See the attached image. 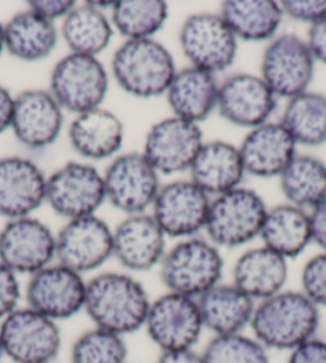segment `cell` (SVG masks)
<instances>
[{
  "label": "cell",
  "mask_w": 326,
  "mask_h": 363,
  "mask_svg": "<svg viewBox=\"0 0 326 363\" xmlns=\"http://www.w3.org/2000/svg\"><path fill=\"white\" fill-rule=\"evenodd\" d=\"M150 298L140 280L127 272H101L86 280V315L95 327L127 336L144 328Z\"/></svg>",
  "instance_id": "1"
},
{
  "label": "cell",
  "mask_w": 326,
  "mask_h": 363,
  "mask_svg": "<svg viewBox=\"0 0 326 363\" xmlns=\"http://www.w3.org/2000/svg\"><path fill=\"white\" fill-rule=\"evenodd\" d=\"M320 309L303 291L283 290L256 303L249 323L253 336L267 350H290L315 337Z\"/></svg>",
  "instance_id": "2"
},
{
  "label": "cell",
  "mask_w": 326,
  "mask_h": 363,
  "mask_svg": "<svg viewBox=\"0 0 326 363\" xmlns=\"http://www.w3.org/2000/svg\"><path fill=\"white\" fill-rule=\"evenodd\" d=\"M176 71L172 52L155 39L125 40L111 62L116 84L140 99L165 95Z\"/></svg>",
  "instance_id": "3"
},
{
  "label": "cell",
  "mask_w": 326,
  "mask_h": 363,
  "mask_svg": "<svg viewBox=\"0 0 326 363\" xmlns=\"http://www.w3.org/2000/svg\"><path fill=\"white\" fill-rule=\"evenodd\" d=\"M159 267L168 291L197 299L221 284L224 259L208 239L191 237L167 250Z\"/></svg>",
  "instance_id": "4"
},
{
  "label": "cell",
  "mask_w": 326,
  "mask_h": 363,
  "mask_svg": "<svg viewBox=\"0 0 326 363\" xmlns=\"http://www.w3.org/2000/svg\"><path fill=\"white\" fill-rule=\"evenodd\" d=\"M267 205L258 192L237 187L211 200L205 233L218 248H238L259 237Z\"/></svg>",
  "instance_id": "5"
},
{
  "label": "cell",
  "mask_w": 326,
  "mask_h": 363,
  "mask_svg": "<svg viewBox=\"0 0 326 363\" xmlns=\"http://www.w3.org/2000/svg\"><path fill=\"white\" fill-rule=\"evenodd\" d=\"M109 72L95 56L67 53L52 69L48 91L64 112L74 116L103 108Z\"/></svg>",
  "instance_id": "6"
},
{
  "label": "cell",
  "mask_w": 326,
  "mask_h": 363,
  "mask_svg": "<svg viewBox=\"0 0 326 363\" xmlns=\"http://www.w3.org/2000/svg\"><path fill=\"white\" fill-rule=\"evenodd\" d=\"M4 355L13 363H53L62 344L58 322L30 308H18L0 322Z\"/></svg>",
  "instance_id": "7"
},
{
  "label": "cell",
  "mask_w": 326,
  "mask_h": 363,
  "mask_svg": "<svg viewBox=\"0 0 326 363\" xmlns=\"http://www.w3.org/2000/svg\"><path fill=\"white\" fill-rule=\"evenodd\" d=\"M179 47L189 66L218 76L235 62L238 40L219 13H193L179 29Z\"/></svg>",
  "instance_id": "8"
},
{
  "label": "cell",
  "mask_w": 326,
  "mask_h": 363,
  "mask_svg": "<svg viewBox=\"0 0 326 363\" xmlns=\"http://www.w3.org/2000/svg\"><path fill=\"white\" fill-rule=\"evenodd\" d=\"M45 202L67 221L96 215L106 202L103 174L86 162H67L47 178Z\"/></svg>",
  "instance_id": "9"
},
{
  "label": "cell",
  "mask_w": 326,
  "mask_h": 363,
  "mask_svg": "<svg viewBox=\"0 0 326 363\" xmlns=\"http://www.w3.org/2000/svg\"><path fill=\"white\" fill-rule=\"evenodd\" d=\"M315 60L304 39L285 33L267 42L261 58V79L277 98L286 101L309 90Z\"/></svg>",
  "instance_id": "10"
},
{
  "label": "cell",
  "mask_w": 326,
  "mask_h": 363,
  "mask_svg": "<svg viewBox=\"0 0 326 363\" xmlns=\"http://www.w3.org/2000/svg\"><path fill=\"white\" fill-rule=\"evenodd\" d=\"M106 200L125 215L152 208L160 191V174L142 152H125L112 159L103 174Z\"/></svg>",
  "instance_id": "11"
},
{
  "label": "cell",
  "mask_w": 326,
  "mask_h": 363,
  "mask_svg": "<svg viewBox=\"0 0 326 363\" xmlns=\"http://www.w3.org/2000/svg\"><path fill=\"white\" fill-rule=\"evenodd\" d=\"M86 280L60 262L33 274L24 288L26 306L55 322L67 320L85 308Z\"/></svg>",
  "instance_id": "12"
},
{
  "label": "cell",
  "mask_w": 326,
  "mask_h": 363,
  "mask_svg": "<svg viewBox=\"0 0 326 363\" xmlns=\"http://www.w3.org/2000/svg\"><path fill=\"white\" fill-rule=\"evenodd\" d=\"M144 328L160 352L193 349L205 330L197 299L172 291L150 303Z\"/></svg>",
  "instance_id": "13"
},
{
  "label": "cell",
  "mask_w": 326,
  "mask_h": 363,
  "mask_svg": "<svg viewBox=\"0 0 326 363\" xmlns=\"http://www.w3.org/2000/svg\"><path fill=\"white\" fill-rule=\"evenodd\" d=\"M114 255V230L93 215L69 220L56 234V262L79 274L98 271Z\"/></svg>",
  "instance_id": "14"
},
{
  "label": "cell",
  "mask_w": 326,
  "mask_h": 363,
  "mask_svg": "<svg viewBox=\"0 0 326 363\" xmlns=\"http://www.w3.org/2000/svg\"><path fill=\"white\" fill-rule=\"evenodd\" d=\"M56 259V235L34 216L10 220L0 229V262L18 275H33Z\"/></svg>",
  "instance_id": "15"
},
{
  "label": "cell",
  "mask_w": 326,
  "mask_h": 363,
  "mask_svg": "<svg viewBox=\"0 0 326 363\" xmlns=\"http://www.w3.org/2000/svg\"><path fill=\"white\" fill-rule=\"evenodd\" d=\"M210 203V196L197 184L179 179L160 187L150 215L167 237L191 239L205 230Z\"/></svg>",
  "instance_id": "16"
},
{
  "label": "cell",
  "mask_w": 326,
  "mask_h": 363,
  "mask_svg": "<svg viewBox=\"0 0 326 363\" xmlns=\"http://www.w3.org/2000/svg\"><path fill=\"white\" fill-rule=\"evenodd\" d=\"M203 143L200 125L172 116L150 127L142 154L159 174L183 173L191 170Z\"/></svg>",
  "instance_id": "17"
},
{
  "label": "cell",
  "mask_w": 326,
  "mask_h": 363,
  "mask_svg": "<svg viewBox=\"0 0 326 363\" xmlns=\"http://www.w3.org/2000/svg\"><path fill=\"white\" fill-rule=\"evenodd\" d=\"M277 109V96L261 76L249 72L232 74L219 85L218 112L225 122L253 130L271 122Z\"/></svg>",
  "instance_id": "18"
},
{
  "label": "cell",
  "mask_w": 326,
  "mask_h": 363,
  "mask_svg": "<svg viewBox=\"0 0 326 363\" xmlns=\"http://www.w3.org/2000/svg\"><path fill=\"white\" fill-rule=\"evenodd\" d=\"M64 127V111L48 90L30 89L15 96L13 131L18 143L29 149H45L58 141Z\"/></svg>",
  "instance_id": "19"
},
{
  "label": "cell",
  "mask_w": 326,
  "mask_h": 363,
  "mask_svg": "<svg viewBox=\"0 0 326 363\" xmlns=\"http://www.w3.org/2000/svg\"><path fill=\"white\" fill-rule=\"evenodd\" d=\"M47 177L34 160L21 155L0 159V216H33L45 202Z\"/></svg>",
  "instance_id": "20"
},
{
  "label": "cell",
  "mask_w": 326,
  "mask_h": 363,
  "mask_svg": "<svg viewBox=\"0 0 326 363\" xmlns=\"http://www.w3.org/2000/svg\"><path fill=\"white\" fill-rule=\"evenodd\" d=\"M167 253V235L147 213L130 215L114 229V258L130 272L160 266Z\"/></svg>",
  "instance_id": "21"
},
{
  "label": "cell",
  "mask_w": 326,
  "mask_h": 363,
  "mask_svg": "<svg viewBox=\"0 0 326 363\" xmlns=\"http://www.w3.org/2000/svg\"><path fill=\"white\" fill-rule=\"evenodd\" d=\"M298 144L280 122H267L249 130L240 149L244 173L254 178H279L296 157Z\"/></svg>",
  "instance_id": "22"
},
{
  "label": "cell",
  "mask_w": 326,
  "mask_h": 363,
  "mask_svg": "<svg viewBox=\"0 0 326 363\" xmlns=\"http://www.w3.org/2000/svg\"><path fill=\"white\" fill-rule=\"evenodd\" d=\"M72 151L85 160L112 159L120 151L125 127L117 114L98 108L74 117L67 131Z\"/></svg>",
  "instance_id": "23"
},
{
  "label": "cell",
  "mask_w": 326,
  "mask_h": 363,
  "mask_svg": "<svg viewBox=\"0 0 326 363\" xmlns=\"http://www.w3.org/2000/svg\"><path fill=\"white\" fill-rule=\"evenodd\" d=\"M219 85L215 74L192 66L178 69L165 93L173 116L200 125L218 111Z\"/></svg>",
  "instance_id": "24"
},
{
  "label": "cell",
  "mask_w": 326,
  "mask_h": 363,
  "mask_svg": "<svg viewBox=\"0 0 326 363\" xmlns=\"http://www.w3.org/2000/svg\"><path fill=\"white\" fill-rule=\"evenodd\" d=\"M191 181L208 196H223L242 186L244 167L240 149L227 141L203 143L191 167Z\"/></svg>",
  "instance_id": "25"
},
{
  "label": "cell",
  "mask_w": 326,
  "mask_h": 363,
  "mask_svg": "<svg viewBox=\"0 0 326 363\" xmlns=\"http://www.w3.org/2000/svg\"><path fill=\"white\" fill-rule=\"evenodd\" d=\"M286 280L288 259L264 245L243 252L232 269V284L254 303L283 291Z\"/></svg>",
  "instance_id": "26"
},
{
  "label": "cell",
  "mask_w": 326,
  "mask_h": 363,
  "mask_svg": "<svg viewBox=\"0 0 326 363\" xmlns=\"http://www.w3.org/2000/svg\"><path fill=\"white\" fill-rule=\"evenodd\" d=\"M205 330L215 336L243 333L249 327L256 303L234 284H218L197 298Z\"/></svg>",
  "instance_id": "27"
},
{
  "label": "cell",
  "mask_w": 326,
  "mask_h": 363,
  "mask_svg": "<svg viewBox=\"0 0 326 363\" xmlns=\"http://www.w3.org/2000/svg\"><path fill=\"white\" fill-rule=\"evenodd\" d=\"M5 52L23 62H39L55 52L60 40L56 23L43 20L29 9L4 24Z\"/></svg>",
  "instance_id": "28"
},
{
  "label": "cell",
  "mask_w": 326,
  "mask_h": 363,
  "mask_svg": "<svg viewBox=\"0 0 326 363\" xmlns=\"http://www.w3.org/2000/svg\"><path fill=\"white\" fill-rule=\"evenodd\" d=\"M219 15L243 42H271L285 18L280 2L274 0H225Z\"/></svg>",
  "instance_id": "29"
},
{
  "label": "cell",
  "mask_w": 326,
  "mask_h": 363,
  "mask_svg": "<svg viewBox=\"0 0 326 363\" xmlns=\"http://www.w3.org/2000/svg\"><path fill=\"white\" fill-rule=\"evenodd\" d=\"M259 237L262 245L285 259L298 258L312 242L309 213L290 203L269 208Z\"/></svg>",
  "instance_id": "30"
},
{
  "label": "cell",
  "mask_w": 326,
  "mask_h": 363,
  "mask_svg": "<svg viewBox=\"0 0 326 363\" xmlns=\"http://www.w3.org/2000/svg\"><path fill=\"white\" fill-rule=\"evenodd\" d=\"M114 28L111 18L93 7L90 2L75 5V9L61 21V39L69 53L95 56L111 45Z\"/></svg>",
  "instance_id": "31"
},
{
  "label": "cell",
  "mask_w": 326,
  "mask_h": 363,
  "mask_svg": "<svg viewBox=\"0 0 326 363\" xmlns=\"http://www.w3.org/2000/svg\"><path fill=\"white\" fill-rule=\"evenodd\" d=\"M280 189L288 203L313 208L326 199V164L309 154H296L279 177Z\"/></svg>",
  "instance_id": "32"
},
{
  "label": "cell",
  "mask_w": 326,
  "mask_h": 363,
  "mask_svg": "<svg viewBox=\"0 0 326 363\" xmlns=\"http://www.w3.org/2000/svg\"><path fill=\"white\" fill-rule=\"evenodd\" d=\"M280 123L296 144L307 147L323 146L326 144V96L307 90L288 99Z\"/></svg>",
  "instance_id": "33"
},
{
  "label": "cell",
  "mask_w": 326,
  "mask_h": 363,
  "mask_svg": "<svg viewBox=\"0 0 326 363\" xmlns=\"http://www.w3.org/2000/svg\"><path fill=\"white\" fill-rule=\"evenodd\" d=\"M168 20L163 0H118L111 11V23L125 40L154 39Z\"/></svg>",
  "instance_id": "34"
},
{
  "label": "cell",
  "mask_w": 326,
  "mask_h": 363,
  "mask_svg": "<svg viewBox=\"0 0 326 363\" xmlns=\"http://www.w3.org/2000/svg\"><path fill=\"white\" fill-rule=\"evenodd\" d=\"M127 359L123 336L98 327L84 331L71 347V363H127Z\"/></svg>",
  "instance_id": "35"
},
{
  "label": "cell",
  "mask_w": 326,
  "mask_h": 363,
  "mask_svg": "<svg viewBox=\"0 0 326 363\" xmlns=\"http://www.w3.org/2000/svg\"><path fill=\"white\" fill-rule=\"evenodd\" d=\"M202 355L205 363H271L269 350L244 333L213 336Z\"/></svg>",
  "instance_id": "36"
},
{
  "label": "cell",
  "mask_w": 326,
  "mask_h": 363,
  "mask_svg": "<svg viewBox=\"0 0 326 363\" xmlns=\"http://www.w3.org/2000/svg\"><path fill=\"white\" fill-rule=\"evenodd\" d=\"M300 291L317 306L326 308V253L322 252L305 262L300 272Z\"/></svg>",
  "instance_id": "37"
},
{
  "label": "cell",
  "mask_w": 326,
  "mask_h": 363,
  "mask_svg": "<svg viewBox=\"0 0 326 363\" xmlns=\"http://www.w3.org/2000/svg\"><path fill=\"white\" fill-rule=\"evenodd\" d=\"M21 298L20 275L0 262V322L20 308Z\"/></svg>",
  "instance_id": "38"
},
{
  "label": "cell",
  "mask_w": 326,
  "mask_h": 363,
  "mask_svg": "<svg viewBox=\"0 0 326 363\" xmlns=\"http://www.w3.org/2000/svg\"><path fill=\"white\" fill-rule=\"evenodd\" d=\"M280 7L283 16L309 26L326 18V0H283Z\"/></svg>",
  "instance_id": "39"
},
{
  "label": "cell",
  "mask_w": 326,
  "mask_h": 363,
  "mask_svg": "<svg viewBox=\"0 0 326 363\" xmlns=\"http://www.w3.org/2000/svg\"><path fill=\"white\" fill-rule=\"evenodd\" d=\"M77 2L74 0H30L28 2V9L34 11L35 15L42 16L43 20L56 23L71 13Z\"/></svg>",
  "instance_id": "40"
},
{
  "label": "cell",
  "mask_w": 326,
  "mask_h": 363,
  "mask_svg": "<svg viewBox=\"0 0 326 363\" xmlns=\"http://www.w3.org/2000/svg\"><path fill=\"white\" fill-rule=\"evenodd\" d=\"M286 363H326V341L312 337L290 350Z\"/></svg>",
  "instance_id": "41"
},
{
  "label": "cell",
  "mask_w": 326,
  "mask_h": 363,
  "mask_svg": "<svg viewBox=\"0 0 326 363\" xmlns=\"http://www.w3.org/2000/svg\"><path fill=\"white\" fill-rule=\"evenodd\" d=\"M305 43L315 62L326 65V18L309 26Z\"/></svg>",
  "instance_id": "42"
},
{
  "label": "cell",
  "mask_w": 326,
  "mask_h": 363,
  "mask_svg": "<svg viewBox=\"0 0 326 363\" xmlns=\"http://www.w3.org/2000/svg\"><path fill=\"white\" fill-rule=\"evenodd\" d=\"M309 216L312 228V242H315L326 253V199L317 206H313Z\"/></svg>",
  "instance_id": "43"
},
{
  "label": "cell",
  "mask_w": 326,
  "mask_h": 363,
  "mask_svg": "<svg viewBox=\"0 0 326 363\" xmlns=\"http://www.w3.org/2000/svg\"><path fill=\"white\" fill-rule=\"evenodd\" d=\"M15 109V96L7 86L0 85V135L11 128Z\"/></svg>",
  "instance_id": "44"
},
{
  "label": "cell",
  "mask_w": 326,
  "mask_h": 363,
  "mask_svg": "<svg viewBox=\"0 0 326 363\" xmlns=\"http://www.w3.org/2000/svg\"><path fill=\"white\" fill-rule=\"evenodd\" d=\"M155 363H205V360L203 355L197 352L196 349H183L160 352Z\"/></svg>",
  "instance_id": "45"
},
{
  "label": "cell",
  "mask_w": 326,
  "mask_h": 363,
  "mask_svg": "<svg viewBox=\"0 0 326 363\" xmlns=\"http://www.w3.org/2000/svg\"><path fill=\"white\" fill-rule=\"evenodd\" d=\"M5 52V35H4V23L0 21V56Z\"/></svg>",
  "instance_id": "46"
},
{
  "label": "cell",
  "mask_w": 326,
  "mask_h": 363,
  "mask_svg": "<svg viewBox=\"0 0 326 363\" xmlns=\"http://www.w3.org/2000/svg\"><path fill=\"white\" fill-rule=\"evenodd\" d=\"M4 347H2V341H0V360H2L4 359Z\"/></svg>",
  "instance_id": "47"
},
{
  "label": "cell",
  "mask_w": 326,
  "mask_h": 363,
  "mask_svg": "<svg viewBox=\"0 0 326 363\" xmlns=\"http://www.w3.org/2000/svg\"><path fill=\"white\" fill-rule=\"evenodd\" d=\"M53 363H55V362H53Z\"/></svg>",
  "instance_id": "48"
}]
</instances>
